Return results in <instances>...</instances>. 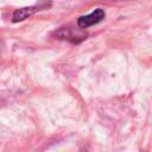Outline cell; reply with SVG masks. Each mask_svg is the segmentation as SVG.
Wrapping results in <instances>:
<instances>
[{"mask_svg": "<svg viewBox=\"0 0 152 152\" xmlns=\"http://www.w3.org/2000/svg\"><path fill=\"white\" fill-rule=\"evenodd\" d=\"M103 18H104V12H103V10L96 8V10H94L90 14L83 15V17L78 18L77 24H78L80 27L87 28V27H89V26H91V25H95V24L100 23Z\"/></svg>", "mask_w": 152, "mask_h": 152, "instance_id": "cell-1", "label": "cell"}, {"mask_svg": "<svg viewBox=\"0 0 152 152\" xmlns=\"http://www.w3.org/2000/svg\"><path fill=\"white\" fill-rule=\"evenodd\" d=\"M39 8L37 6H31V7H24V8H19V10H15L14 13H13V21L14 23H18V21H21V20H25L26 18H28L30 15H32L33 13H36Z\"/></svg>", "mask_w": 152, "mask_h": 152, "instance_id": "cell-2", "label": "cell"}]
</instances>
